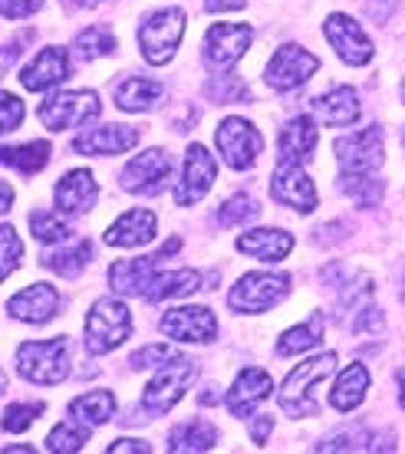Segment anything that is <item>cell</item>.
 Wrapping results in <instances>:
<instances>
[{
  "label": "cell",
  "instance_id": "obj_1",
  "mask_svg": "<svg viewBox=\"0 0 405 454\" xmlns=\"http://www.w3.org/2000/svg\"><path fill=\"white\" fill-rule=\"evenodd\" d=\"M337 372V352H323L316 359H306L304 365H297L287 379H283L281 388V409L290 415V419H310L320 411L316 405V392L314 388Z\"/></svg>",
  "mask_w": 405,
  "mask_h": 454
},
{
  "label": "cell",
  "instance_id": "obj_2",
  "mask_svg": "<svg viewBox=\"0 0 405 454\" xmlns=\"http://www.w3.org/2000/svg\"><path fill=\"white\" fill-rule=\"evenodd\" d=\"M69 340L57 336V340H34L23 342L17 349V369L23 379H30L36 386H57L69 375Z\"/></svg>",
  "mask_w": 405,
  "mask_h": 454
},
{
  "label": "cell",
  "instance_id": "obj_3",
  "mask_svg": "<svg viewBox=\"0 0 405 454\" xmlns=\"http://www.w3.org/2000/svg\"><path fill=\"white\" fill-rule=\"evenodd\" d=\"M195 379H198V365L185 356H175L162 365L146 386V395H142V409L146 415H169L175 405L181 402V395L188 392Z\"/></svg>",
  "mask_w": 405,
  "mask_h": 454
},
{
  "label": "cell",
  "instance_id": "obj_4",
  "mask_svg": "<svg viewBox=\"0 0 405 454\" xmlns=\"http://www.w3.org/2000/svg\"><path fill=\"white\" fill-rule=\"evenodd\" d=\"M181 36H185V11L179 7H165V11L148 13L142 27H139V46H142V57L152 67H165L175 50H179Z\"/></svg>",
  "mask_w": 405,
  "mask_h": 454
},
{
  "label": "cell",
  "instance_id": "obj_5",
  "mask_svg": "<svg viewBox=\"0 0 405 454\" xmlns=\"http://www.w3.org/2000/svg\"><path fill=\"white\" fill-rule=\"evenodd\" d=\"M132 333V313L123 300H99L86 319V349L92 356H106L123 346Z\"/></svg>",
  "mask_w": 405,
  "mask_h": 454
},
{
  "label": "cell",
  "instance_id": "obj_6",
  "mask_svg": "<svg viewBox=\"0 0 405 454\" xmlns=\"http://www.w3.org/2000/svg\"><path fill=\"white\" fill-rule=\"evenodd\" d=\"M287 290H290L287 273H248L227 294V307L234 313H267L287 296Z\"/></svg>",
  "mask_w": 405,
  "mask_h": 454
},
{
  "label": "cell",
  "instance_id": "obj_7",
  "mask_svg": "<svg viewBox=\"0 0 405 454\" xmlns=\"http://www.w3.org/2000/svg\"><path fill=\"white\" fill-rule=\"evenodd\" d=\"M385 136L379 125H369V129H360L353 136L337 138V161L339 171H360V175H376L379 165L385 161V148H383Z\"/></svg>",
  "mask_w": 405,
  "mask_h": 454
},
{
  "label": "cell",
  "instance_id": "obj_8",
  "mask_svg": "<svg viewBox=\"0 0 405 454\" xmlns=\"http://www.w3.org/2000/svg\"><path fill=\"white\" fill-rule=\"evenodd\" d=\"M214 142L221 148V155L225 161L231 165L234 171H248L254 161L260 159V152H264V138L248 119H225V122L218 125V132H214Z\"/></svg>",
  "mask_w": 405,
  "mask_h": 454
},
{
  "label": "cell",
  "instance_id": "obj_9",
  "mask_svg": "<svg viewBox=\"0 0 405 454\" xmlns=\"http://www.w3.org/2000/svg\"><path fill=\"white\" fill-rule=\"evenodd\" d=\"M102 113L99 96L92 90H79V92H60L53 99H46L40 106V122L53 132H63V129H73V125H83L96 119Z\"/></svg>",
  "mask_w": 405,
  "mask_h": 454
},
{
  "label": "cell",
  "instance_id": "obj_10",
  "mask_svg": "<svg viewBox=\"0 0 405 454\" xmlns=\"http://www.w3.org/2000/svg\"><path fill=\"white\" fill-rule=\"evenodd\" d=\"M250 40H254L250 23H214L204 34V63L211 69H231L248 53Z\"/></svg>",
  "mask_w": 405,
  "mask_h": 454
},
{
  "label": "cell",
  "instance_id": "obj_11",
  "mask_svg": "<svg viewBox=\"0 0 405 454\" xmlns=\"http://www.w3.org/2000/svg\"><path fill=\"white\" fill-rule=\"evenodd\" d=\"M320 69V59L297 43L281 46L267 63V86L277 92H290L297 86H304L310 76Z\"/></svg>",
  "mask_w": 405,
  "mask_h": 454
},
{
  "label": "cell",
  "instance_id": "obj_12",
  "mask_svg": "<svg viewBox=\"0 0 405 454\" xmlns=\"http://www.w3.org/2000/svg\"><path fill=\"white\" fill-rule=\"evenodd\" d=\"M214 178H218V165H214L211 152L204 145H188L185 152V168H181V182L175 188V205L192 207L195 201H202L204 194L211 192Z\"/></svg>",
  "mask_w": 405,
  "mask_h": 454
},
{
  "label": "cell",
  "instance_id": "obj_13",
  "mask_svg": "<svg viewBox=\"0 0 405 454\" xmlns=\"http://www.w3.org/2000/svg\"><path fill=\"white\" fill-rule=\"evenodd\" d=\"M171 178V155L162 148H148L123 168V188L132 194H158Z\"/></svg>",
  "mask_w": 405,
  "mask_h": 454
},
{
  "label": "cell",
  "instance_id": "obj_14",
  "mask_svg": "<svg viewBox=\"0 0 405 454\" xmlns=\"http://www.w3.org/2000/svg\"><path fill=\"white\" fill-rule=\"evenodd\" d=\"M323 34H327L330 46L339 53V59L349 63V67H366V63L372 59V53H376V50H372V40L366 36V30H362L353 17H346V13H333V17H327Z\"/></svg>",
  "mask_w": 405,
  "mask_h": 454
},
{
  "label": "cell",
  "instance_id": "obj_15",
  "mask_svg": "<svg viewBox=\"0 0 405 454\" xmlns=\"http://www.w3.org/2000/svg\"><path fill=\"white\" fill-rule=\"evenodd\" d=\"M270 194H274L277 205H287L293 211H300V215H310L316 207V201H320L310 175L300 165H283V161H277V168H274Z\"/></svg>",
  "mask_w": 405,
  "mask_h": 454
},
{
  "label": "cell",
  "instance_id": "obj_16",
  "mask_svg": "<svg viewBox=\"0 0 405 454\" xmlns=\"http://www.w3.org/2000/svg\"><path fill=\"white\" fill-rule=\"evenodd\" d=\"M162 333L179 342H211L218 336V319L208 307H175L162 317Z\"/></svg>",
  "mask_w": 405,
  "mask_h": 454
},
{
  "label": "cell",
  "instance_id": "obj_17",
  "mask_svg": "<svg viewBox=\"0 0 405 454\" xmlns=\"http://www.w3.org/2000/svg\"><path fill=\"white\" fill-rule=\"evenodd\" d=\"M99 198V182L96 175L86 168L67 171L57 182V192H53V201L63 215H86Z\"/></svg>",
  "mask_w": 405,
  "mask_h": 454
},
{
  "label": "cell",
  "instance_id": "obj_18",
  "mask_svg": "<svg viewBox=\"0 0 405 454\" xmlns=\"http://www.w3.org/2000/svg\"><path fill=\"white\" fill-rule=\"evenodd\" d=\"M320 142V132H316V122L310 115H297L281 129L277 136V161L283 165H304V161L314 159V148Z\"/></svg>",
  "mask_w": 405,
  "mask_h": 454
},
{
  "label": "cell",
  "instance_id": "obj_19",
  "mask_svg": "<svg viewBox=\"0 0 405 454\" xmlns=\"http://www.w3.org/2000/svg\"><path fill=\"white\" fill-rule=\"evenodd\" d=\"M270 392H274L270 375L264 372V369L248 365V369H241V372H237L234 386H231V392H227V409H231L234 419H248L250 411L258 409Z\"/></svg>",
  "mask_w": 405,
  "mask_h": 454
},
{
  "label": "cell",
  "instance_id": "obj_20",
  "mask_svg": "<svg viewBox=\"0 0 405 454\" xmlns=\"http://www.w3.org/2000/svg\"><path fill=\"white\" fill-rule=\"evenodd\" d=\"M139 142V129L132 125H102L73 138V152L79 155H123Z\"/></svg>",
  "mask_w": 405,
  "mask_h": 454
},
{
  "label": "cell",
  "instance_id": "obj_21",
  "mask_svg": "<svg viewBox=\"0 0 405 454\" xmlns=\"http://www.w3.org/2000/svg\"><path fill=\"white\" fill-rule=\"evenodd\" d=\"M57 307L60 294L57 286L50 284H30L27 290L7 300V313L13 319H23V323H46V319L57 317Z\"/></svg>",
  "mask_w": 405,
  "mask_h": 454
},
{
  "label": "cell",
  "instance_id": "obj_22",
  "mask_svg": "<svg viewBox=\"0 0 405 454\" xmlns=\"http://www.w3.org/2000/svg\"><path fill=\"white\" fill-rule=\"evenodd\" d=\"M63 80H69V53L60 50V46L40 50V57L20 73L23 90H30V92L53 90V86H60Z\"/></svg>",
  "mask_w": 405,
  "mask_h": 454
},
{
  "label": "cell",
  "instance_id": "obj_23",
  "mask_svg": "<svg viewBox=\"0 0 405 454\" xmlns=\"http://www.w3.org/2000/svg\"><path fill=\"white\" fill-rule=\"evenodd\" d=\"M155 215L146 211V207H132V211H125L119 221H115L102 240L109 244V247H142L148 240L155 238Z\"/></svg>",
  "mask_w": 405,
  "mask_h": 454
},
{
  "label": "cell",
  "instance_id": "obj_24",
  "mask_svg": "<svg viewBox=\"0 0 405 454\" xmlns=\"http://www.w3.org/2000/svg\"><path fill=\"white\" fill-rule=\"evenodd\" d=\"M158 254L152 257H132V261H115L113 270H109V286H113L115 294H125V296H146L148 284H152V277L158 270Z\"/></svg>",
  "mask_w": 405,
  "mask_h": 454
},
{
  "label": "cell",
  "instance_id": "obj_25",
  "mask_svg": "<svg viewBox=\"0 0 405 454\" xmlns=\"http://www.w3.org/2000/svg\"><path fill=\"white\" fill-rule=\"evenodd\" d=\"M237 250L264 263H281L293 250V234L277 231V227H258V231H248L237 238Z\"/></svg>",
  "mask_w": 405,
  "mask_h": 454
},
{
  "label": "cell",
  "instance_id": "obj_26",
  "mask_svg": "<svg viewBox=\"0 0 405 454\" xmlns=\"http://www.w3.org/2000/svg\"><path fill=\"white\" fill-rule=\"evenodd\" d=\"M314 113L320 122L327 125H353L356 119L362 115V106H360V96L353 86H337V90L323 92V96H316L314 99Z\"/></svg>",
  "mask_w": 405,
  "mask_h": 454
},
{
  "label": "cell",
  "instance_id": "obj_27",
  "mask_svg": "<svg viewBox=\"0 0 405 454\" xmlns=\"http://www.w3.org/2000/svg\"><path fill=\"white\" fill-rule=\"evenodd\" d=\"M113 96L123 113H148L162 103L165 86L155 80H146V76H125L123 82H115Z\"/></svg>",
  "mask_w": 405,
  "mask_h": 454
},
{
  "label": "cell",
  "instance_id": "obj_28",
  "mask_svg": "<svg viewBox=\"0 0 405 454\" xmlns=\"http://www.w3.org/2000/svg\"><path fill=\"white\" fill-rule=\"evenodd\" d=\"M366 388H369V372H366V365L362 363L346 365V369L339 372L333 392H330V405H333L337 411L360 409L362 398H366Z\"/></svg>",
  "mask_w": 405,
  "mask_h": 454
},
{
  "label": "cell",
  "instance_id": "obj_29",
  "mask_svg": "<svg viewBox=\"0 0 405 454\" xmlns=\"http://www.w3.org/2000/svg\"><path fill=\"white\" fill-rule=\"evenodd\" d=\"M218 444V428L202 419L181 421L169 434V451H211Z\"/></svg>",
  "mask_w": 405,
  "mask_h": 454
},
{
  "label": "cell",
  "instance_id": "obj_30",
  "mask_svg": "<svg viewBox=\"0 0 405 454\" xmlns=\"http://www.w3.org/2000/svg\"><path fill=\"white\" fill-rule=\"evenodd\" d=\"M323 323H327V317H323V313H314L306 323L287 330L281 336V342H277V352H281V356H297V352L316 349V346L323 342Z\"/></svg>",
  "mask_w": 405,
  "mask_h": 454
},
{
  "label": "cell",
  "instance_id": "obj_31",
  "mask_svg": "<svg viewBox=\"0 0 405 454\" xmlns=\"http://www.w3.org/2000/svg\"><path fill=\"white\" fill-rule=\"evenodd\" d=\"M113 411H115L113 392H86V395L69 402V415H76V421H86L90 428L106 425V421L113 419Z\"/></svg>",
  "mask_w": 405,
  "mask_h": 454
},
{
  "label": "cell",
  "instance_id": "obj_32",
  "mask_svg": "<svg viewBox=\"0 0 405 454\" xmlns=\"http://www.w3.org/2000/svg\"><path fill=\"white\" fill-rule=\"evenodd\" d=\"M50 142H27V145H4L0 148V161L11 165V168L23 171V175H34L50 161Z\"/></svg>",
  "mask_w": 405,
  "mask_h": 454
},
{
  "label": "cell",
  "instance_id": "obj_33",
  "mask_svg": "<svg viewBox=\"0 0 405 454\" xmlns=\"http://www.w3.org/2000/svg\"><path fill=\"white\" fill-rule=\"evenodd\" d=\"M92 261V240H79L76 247L57 250V254H44V267H50L60 277H79Z\"/></svg>",
  "mask_w": 405,
  "mask_h": 454
},
{
  "label": "cell",
  "instance_id": "obj_34",
  "mask_svg": "<svg viewBox=\"0 0 405 454\" xmlns=\"http://www.w3.org/2000/svg\"><path fill=\"white\" fill-rule=\"evenodd\" d=\"M113 50H115V36L109 34V27H86V30L73 40V53H76L83 63H86V59L109 57Z\"/></svg>",
  "mask_w": 405,
  "mask_h": 454
},
{
  "label": "cell",
  "instance_id": "obj_35",
  "mask_svg": "<svg viewBox=\"0 0 405 454\" xmlns=\"http://www.w3.org/2000/svg\"><path fill=\"white\" fill-rule=\"evenodd\" d=\"M254 217H260V205L258 198H250V194H231L225 205L218 207V224L221 227H237V224H248V221H254Z\"/></svg>",
  "mask_w": 405,
  "mask_h": 454
},
{
  "label": "cell",
  "instance_id": "obj_36",
  "mask_svg": "<svg viewBox=\"0 0 405 454\" xmlns=\"http://www.w3.org/2000/svg\"><path fill=\"white\" fill-rule=\"evenodd\" d=\"M86 442H90V428H83L76 421H60L57 428L46 434V451L69 454V451H79Z\"/></svg>",
  "mask_w": 405,
  "mask_h": 454
},
{
  "label": "cell",
  "instance_id": "obj_37",
  "mask_svg": "<svg viewBox=\"0 0 405 454\" xmlns=\"http://www.w3.org/2000/svg\"><path fill=\"white\" fill-rule=\"evenodd\" d=\"M30 231H34V238L40 240V244H63V240L73 238L69 221L50 215V211H36V215L30 217Z\"/></svg>",
  "mask_w": 405,
  "mask_h": 454
},
{
  "label": "cell",
  "instance_id": "obj_38",
  "mask_svg": "<svg viewBox=\"0 0 405 454\" xmlns=\"http://www.w3.org/2000/svg\"><path fill=\"white\" fill-rule=\"evenodd\" d=\"M204 92L211 96V103H244V99H250L248 82L241 80V76H231V73L214 76V80L204 86Z\"/></svg>",
  "mask_w": 405,
  "mask_h": 454
},
{
  "label": "cell",
  "instance_id": "obj_39",
  "mask_svg": "<svg viewBox=\"0 0 405 454\" xmlns=\"http://www.w3.org/2000/svg\"><path fill=\"white\" fill-rule=\"evenodd\" d=\"M23 261V240L11 224H0V284L11 277Z\"/></svg>",
  "mask_w": 405,
  "mask_h": 454
},
{
  "label": "cell",
  "instance_id": "obj_40",
  "mask_svg": "<svg viewBox=\"0 0 405 454\" xmlns=\"http://www.w3.org/2000/svg\"><path fill=\"white\" fill-rule=\"evenodd\" d=\"M46 411L44 402H30V405H11V409L4 411V432H27L30 425H34L40 415Z\"/></svg>",
  "mask_w": 405,
  "mask_h": 454
},
{
  "label": "cell",
  "instance_id": "obj_41",
  "mask_svg": "<svg viewBox=\"0 0 405 454\" xmlns=\"http://www.w3.org/2000/svg\"><path fill=\"white\" fill-rule=\"evenodd\" d=\"M179 349L175 346H165V342H158V346H142V349H135L129 356V365L132 369H152V365H165L169 359H175Z\"/></svg>",
  "mask_w": 405,
  "mask_h": 454
},
{
  "label": "cell",
  "instance_id": "obj_42",
  "mask_svg": "<svg viewBox=\"0 0 405 454\" xmlns=\"http://www.w3.org/2000/svg\"><path fill=\"white\" fill-rule=\"evenodd\" d=\"M20 122H23V103H20V96H13V92H4V90H0V136L13 132V129H17Z\"/></svg>",
  "mask_w": 405,
  "mask_h": 454
},
{
  "label": "cell",
  "instance_id": "obj_43",
  "mask_svg": "<svg viewBox=\"0 0 405 454\" xmlns=\"http://www.w3.org/2000/svg\"><path fill=\"white\" fill-rule=\"evenodd\" d=\"M46 0H0V17L7 20H20V17H30L44 7Z\"/></svg>",
  "mask_w": 405,
  "mask_h": 454
},
{
  "label": "cell",
  "instance_id": "obj_44",
  "mask_svg": "<svg viewBox=\"0 0 405 454\" xmlns=\"http://www.w3.org/2000/svg\"><path fill=\"white\" fill-rule=\"evenodd\" d=\"M30 40H34V30H27V34H23V36H13V40H11V43H7V46H0V76L7 73V67H11L13 59L20 57V53H23V46L30 43Z\"/></svg>",
  "mask_w": 405,
  "mask_h": 454
},
{
  "label": "cell",
  "instance_id": "obj_45",
  "mask_svg": "<svg viewBox=\"0 0 405 454\" xmlns=\"http://www.w3.org/2000/svg\"><path fill=\"white\" fill-rule=\"evenodd\" d=\"M270 428H274V419H267V415H260L254 425H250V438H254V444H267V434Z\"/></svg>",
  "mask_w": 405,
  "mask_h": 454
},
{
  "label": "cell",
  "instance_id": "obj_46",
  "mask_svg": "<svg viewBox=\"0 0 405 454\" xmlns=\"http://www.w3.org/2000/svg\"><path fill=\"white\" fill-rule=\"evenodd\" d=\"M109 451H113V454H123V451H142V454H148L152 448H148L146 442H135V438H119L115 444H109Z\"/></svg>",
  "mask_w": 405,
  "mask_h": 454
},
{
  "label": "cell",
  "instance_id": "obj_47",
  "mask_svg": "<svg viewBox=\"0 0 405 454\" xmlns=\"http://www.w3.org/2000/svg\"><path fill=\"white\" fill-rule=\"evenodd\" d=\"M244 0H204V11L208 13H221V11H241Z\"/></svg>",
  "mask_w": 405,
  "mask_h": 454
},
{
  "label": "cell",
  "instance_id": "obj_48",
  "mask_svg": "<svg viewBox=\"0 0 405 454\" xmlns=\"http://www.w3.org/2000/svg\"><path fill=\"white\" fill-rule=\"evenodd\" d=\"M13 205V188L7 182H0V215H7Z\"/></svg>",
  "mask_w": 405,
  "mask_h": 454
},
{
  "label": "cell",
  "instance_id": "obj_49",
  "mask_svg": "<svg viewBox=\"0 0 405 454\" xmlns=\"http://www.w3.org/2000/svg\"><path fill=\"white\" fill-rule=\"evenodd\" d=\"M69 7H99L102 0H67Z\"/></svg>",
  "mask_w": 405,
  "mask_h": 454
},
{
  "label": "cell",
  "instance_id": "obj_50",
  "mask_svg": "<svg viewBox=\"0 0 405 454\" xmlns=\"http://www.w3.org/2000/svg\"><path fill=\"white\" fill-rule=\"evenodd\" d=\"M399 405L405 409V369L399 372Z\"/></svg>",
  "mask_w": 405,
  "mask_h": 454
},
{
  "label": "cell",
  "instance_id": "obj_51",
  "mask_svg": "<svg viewBox=\"0 0 405 454\" xmlns=\"http://www.w3.org/2000/svg\"><path fill=\"white\" fill-rule=\"evenodd\" d=\"M7 392V379H4V372H0V395Z\"/></svg>",
  "mask_w": 405,
  "mask_h": 454
},
{
  "label": "cell",
  "instance_id": "obj_52",
  "mask_svg": "<svg viewBox=\"0 0 405 454\" xmlns=\"http://www.w3.org/2000/svg\"><path fill=\"white\" fill-rule=\"evenodd\" d=\"M399 92H402V99H405V82H402V90H399Z\"/></svg>",
  "mask_w": 405,
  "mask_h": 454
}]
</instances>
